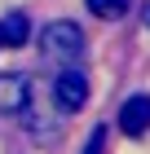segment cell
<instances>
[{
  "label": "cell",
  "mask_w": 150,
  "mask_h": 154,
  "mask_svg": "<svg viewBox=\"0 0 150 154\" xmlns=\"http://www.w3.org/2000/svg\"><path fill=\"white\" fill-rule=\"evenodd\" d=\"M128 0H88V13L93 18H102V22H110V18H124Z\"/></svg>",
  "instance_id": "cell-6"
},
{
  "label": "cell",
  "mask_w": 150,
  "mask_h": 154,
  "mask_svg": "<svg viewBox=\"0 0 150 154\" xmlns=\"http://www.w3.org/2000/svg\"><path fill=\"white\" fill-rule=\"evenodd\" d=\"M27 40H31V22H27V13H9V18L0 22V44L18 48V44H27Z\"/></svg>",
  "instance_id": "cell-5"
},
{
  "label": "cell",
  "mask_w": 150,
  "mask_h": 154,
  "mask_svg": "<svg viewBox=\"0 0 150 154\" xmlns=\"http://www.w3.org/2000/svg\"><path fill=\"white\" fill-rule=\"evenodd\" d=\"M102 145H106V128L97 123V128L88 132V145H84V154H102Z\"/></svg>",
  "instance_id": "cell-7"
},
{
  "label": "cell",
  "mask_w": 150,
  "mask_h": 154,
  "mask_svg": "<svg viewBox=\"0 0 150 154\" xmlns=\"http://www.w3.org/2000/svg\"><path fill=\"white\" fill-rule=\"evenodd\" d=\"M53 101H58L62 115H75V110L88 106V79H84V71L66 66V71L58 75V84H53Z\"/></svg>",
  "instance_id": "cell-2"
},
{
  "label": "cell",
  "mask_w": 150,
  "mask_h": 154,
  "mask_svg": "<svg viewBox=\"0 0 150 154\" xmlns=\"http://www.w3.org/2000/svg\"><path fill=\"white\" fill-rule=\"evenodd\" d=\"M119 132L124 137H146L150 132V93H132L119 110Z\"/></svg>",
  "instance_id": "cell-3"
},
{
  "label": "cell",
  "mask_w": 150,
  "mask_h": 154,
  "mask_svg": "<svg viewBox=\"0 0 150 154\" xmlns=\"http://www.w3.org/2000/svg\"><path fill=\"white\" fill-rule=\"evenodd\" d=\"M40 53H44V62H75L84 53V31L75 22H49L44 31H40Z\"/></svg>",
  "instance_id": "cell-1"
},
{
  "label": "cell",
  "mask_w": 150,
  "mask_h": 154,
  "mask_svg": "<svg viewBox=\"0 0 150 154\" xmlns=\"http://www.w3.org/2000/svg\"><path fill=\"white\" fill-rule=\"evenodd\" d=\"M27 97H31V79L27 75H18V71L0 75V115H22Z\"/></svg>",
  "instance_id": "cell-4"
}]
</instances>
